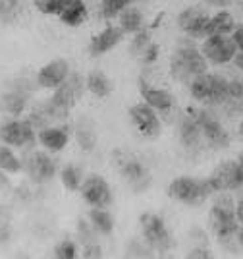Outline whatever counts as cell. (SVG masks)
I'll list each match as a JSON object with an SVG mask.
<instances>
[{
  "label": "cell",
  "instance_id": "obj_1",
  "mask_svg": "<svg viewBox=\"0 0 243 259\" xmlns=\"http://www.w3.org/2000/svg\"><path fill=\"white\" fill-rule=\"evenodd\" d=\"M207 72H209V62L205 60L201 51L195 49V45H180L170 56V76L178 83L189 85L193 79H197Z\"/></svg>",
  "mask_w": 243,
  "mask_h": 259
},
{
  "label": "cell",
  "instance_id": "obj_2",
  "mask_svg": "<svg viewBox=\"0 0 243 259\" xmlns=\"http://www.w3.org/2000/svg\"><path fill=\"white\" fill-rule=\"evenodd\" d=\"M216 194L209 178H195V176H178L168 186V197L180 201L187 207L203 205L209 197Z\"/></svg>",
  "mask_w": 243,
  "mask_h": 259
},
{
  "label": "cell",
  "instance_id": "obj_3",
  "mask_svg": "<svg viewBox=\"0 0 243 259\" xmlns=\"http://www.w3.org/2000/svg\"><path fill=\"white\" fill-rule=\"evenodd\" d=\"M191 97L207 108H216L228 97V77L216 72H207L193 79L189 85Z\"/></svg>",
  "mask_w": 243,
  "mask_h": 259
},
{
  "label": "cell",
  "instance_id": "obj_4",
  "mask_svg": "<svg viewBox=\"0 0 243 259\" xmlns=\"http://www.w3.org/2000/svg\"><path fill=\"white\" fill-rule=\"evenodd\" d=\"M189 110L201 126L203 141L207 147L220 151V149H226L230 145V134L226 132V128L222 126V122L218 120L216 114H212L209 108L201 107H189Z\"/></svg>",
  "mask_w": 243,
  "mask_h": 259
},
{
  "label": "cell",
  "instance_id": "obj_5",
  "mask_svg": "<svg viewBox=\"0 0 243 259\" xmlns=\"http://www.w3.org/2000/svg\"><path fill=\"white\" fill-rule=\"evenodd\" d=\"M237 225L235 219V203L230 192H218L212 195L211 215H209V227L214 232V236L228 232L230 228Z\"/></svg>",
  "mask_w": 243,
  "mask_h": 259
},
{
  "label": "cell",
  "instance_id": "obj_6",
  "mask_svg": "<svg viewBox=\"0 0 243 259\" xmlns=\"http://www.w3.org/2000/svg\"><path fill=\"white\" fill-rule=\"evenodd\" d=\"M139 228H141V234L145 238L151 248L155 249H162L166 251L174 246V238H172V232L168 230L164 219L157 213H143L139 217Z\"/></svg>",
  "mask_w": 243,
  "mask_h": 259
},
{
  "label": "cell",
  "instance_id": "obj_7",
  "mask_svg": "<svg viewBox=\"0 0 243 259\" xmlns=\"http://www.w3.org/2000/svg\"><path fill=\"white\" fill-rule=\"evenodd\" d=\"M203 41L205 43L201 47V53L211 66L228 64L237 53V45L232 39V35H209Z\"/></svg>",
  "mask_w": 243,
  "mask_h": 259
},
{
  "label": "cell",
  "instance_id": "obj_8",
  "mask_svg": "<svg viewBox=\"0 0 243 259\" xmlns=\"http://www.w3.org/2000/svg\"><path fill=\"white\" fill-rule=\"evenodd\" d=\"M127 114H129L131 124L135 126V130H137L143 138L157 140L160 134H162V120H160L159 112L155 108L149 107L145 101H141L137 105L129 107Z\"/></svg>",
  "mask_w": 243,
  "mask_h": 259
},
{
  "label": "cell",
  "instance_id": "obj_9",
  "mask_svg": "<svg viewBox=\"0 0 243 259\" xmlns=\"http://www.w3.org/2000/svg\"><path fill=\"white\" fill-rule=\"evenodd\" d=\"M214 192H235L243 186V168L235 159L218 162L209 176Z\"/></svg>",
  "mask_w": 243,
  "mask_h": 259
},
{
  "label": "cell",
  "instance_id": "obj_10",
  "mask_svg": "<svg viewBox=\"0 0 243 259\" xmlns=\"http://www.w3.org/2000/svg\"><path fill=\"white\" fill-rule=\"evenodd\" d=\"M79 194L89 207L108 209L112 205V190L110 184L106 182L101 174H87L79 186Z\"/></svg>",
  "mask_w": 243,
  "mask_h": 259
},
{
  "label": "cell",
  "instance_id": "obj_11",
  "mask_svg": "<svg viewBox=\"0 0 243 259\" xmlns=\"http://www.w3.org/2000/svg\"><path fill=\"white\" fill-rule=\"evenodd\" d=\"M209 20H211V16L207 14L203 6H187L178 14L176 23L191 41H195V39H207Z\"/></svg>",
  "mask_w": 243,
  "mask_h": 259
},
{
  "label": "cell",
  "instance_id": "obj_12",
  "mask_svg": "<svg viewBox=\"0 0 243 259\" xmlns=\"http://www.w3.org/2000/svg\"><path fill=\"white\" fill-rule=\"evenodd\" d=\"M37 140L29 120H8L0 126V143L8 147H27Z\"/></svg>",
  "mask_w": 243,
  "mask_h": 259
},
{
  "label": "cell",
  "instance_id": "obj_13",
  "mask_svg": "<svg viewBox=\"0 0 243 259\" xmlns=\"http://www.w3.org/2000/svg\"><path fill=\"white\" fill-rule=\"evenodd\" d=\"M139 95L151 108H155L159 114H170L176 108V97L170 93L168 89L151 85L145 77H139Z\"/></svg>",
  "mask_w": 243,
  "mask_h": 259
},
{
  "label": "cell",
  "instance_id": "obj_14",
  "mask_svg": "<svg viewBox=\"0 0 243 259\" xmlns=\"http://www.w3.org/2000/svg\"><path fill=\"white\" fill-rule=\"evenodd\" d=\"M118 166H120V174L126 178L127 186L135 194L145 192L151 186V180H153L151 170L141 161H137L135 157H122V161L118 162Z\"/></svg>",
  "mask_w": 243,
  "mask_h": 259
},
{
  "label": "cell",
  "instance_id": "obj_15",
  "mask_svg": "<svg viewBox=\"0 0 243 259\" xmlns=\"http://www.w3.org/2000/svg\"><path fill=\"white\" fill-rule=\"evenodd\" d=\"M70 74H72V70H70L68 60H64V58H53L51 62H46L37 72V83L42 89H56V87H60L68 79Z\"/></svg>",
  "mask_w": 243,
  "mask_h": 259
},
{
  "label": "cell",
  "instance_id": "obj_16",
  "mask_svg": "<svg viewBox=\"0 0 243 259\" xmlns=\"http://www.w3.org/2000/svg\"><path fill=\"white\" fill-rule=\"evenodd\" d=\"M126 37V33L120 29V25L108 23L103 31H99L96 35L91 37L89 43V54L91 56H103V54L110 53L114 47L122 43V39Z\"/></svg>",
  "mask_w": 243,
  "mask_h": 259
},
{
  "label": "cell",
  "instance_id": "obj_17",
  "mask_svg": "<svg viewBox=\"0 0 243 259\" xmlns=\"http://www.w3.org/2000/svg\"><path fill=\"white\" fill-rule=\"evenodd\" d=\"M178 134H180V141L181 145L185 147V149H201L203 145H205V141H203V134H201V126H199V122L197 118L193 116V112H191L189 108L181 114L180 122H178Z\"/></svg>",
  "mask_w": 243,
  "mask_h": 259
},
{
  "label": "cell",
  "instance_id": "obj_18",
  "mask_svg": "<svg viewBox=\"0 0 243 259\" xmlns=\"http://www.w3.org/2000/svg\"><path fill=\"white\" fill-rule=\"evenodd\" d=\"M56 18L68 27H79L89 20V8L85 0H64Z\"/></svg>",
  "mask_w": 243,
  "mask_h": 259
},
{
  "label": "cell",
  "instance_id": "obj_19",
  "mask_svg": "<svg viewBox=\"0 0 243 259\" xmlns=\"http://www.w3.org/2000/svg\"><path fill=\"white\" fill-rule=\"evenodd\" d=\"M37 141L41 143L46 151L58 153L70 141V130L64 126H46L37 132Z\"/></svg>",
  "mask_w": 243,
  "mask_h": 259
},
{
  "label": "cell",
  "instance_id": "obj_20",
  "mask_svg": "<svg viewBox=\"0 0 243 259\" xmlns=\"http://www.w3.org/2000/svg\"><path fill=\"white\" fill-rule=\"evenodd\" d=\"M25 166H27V172H29V176L35 182H46L56 172L54 161L48 157V153L44 151L33 153L31 157H29V161L25 162Z\"/></svg>",
  "mask_w": 243,
  "mask_h": 259
},
{
  "label": "cell",
  "instance_id": "obj_21",
  "mask_svg": "<svg viewBox=\"0 0 243 259\" xmlns=\"http://www.w3.org/2000/svg\"><path fill=\"white\" fill-rule=\"evenodd\" d=\"M85 89L95 97L105 99L114 91V85H112V79L103 70H91L85 77Z\"/></svg>",
  "mask_w": 243,
  "mask_h": 259
},
{
  "label": "cell",
  "instance_id": "obj_22",
  "mask_svg": "<svg viewBox=\"0 0 243 259\" xmlns=\"http://www.w3.org/2000/svg\"><path fill=\"white\" fill-rule=\"evenodd\" d=\"M118 25L120 29L126 33V35H133L139 29L145 27V18H143V12L139 10L137 6H127L124 10L118 14Z\"/></svg>",
  "mask_w": 243,
  "mask_h": 259
},
{
  "label": "cell",
  "instance_id": "obj_23",
  "mask_svg": "<svg viewBox=\"0 0 243 259\" xmlns=\"http://www.w3.org/2000/svg\"><path fill=\"white\" fill-rule=\"evenodd\" d=\"M216 240H218L220 248L226 249L228 253H232V255H241L243 253V225L237 223V225L233 228H230L228 232L218 234Z\"/></svg>",
  "mask_w": 243,
  "mask_h": 259
},
{
  "label": "cell",
  "instance_id": "obj_24",
  "mask_svg": "<svg viewBox=\"0 0 243 259\" xmlns=\"http://www.w3.org/2000/svg\"><path fill=\"white\" fill-rule=\"evenodd\" d=\"M89 225L95 230L96 234L108 236L114 230V217L108 209H99V207H91L89 211Z\"/></svg>",
  "mask_w": 243,
  "mask_h": 259
},
{
  "label": "cell",
  "instance_id": "obj_25",
  "mask_svg": "<svg viewBox=\"0 0 243 259\" xmlns=\"http://www.w3.org/2000/svg\"><path fill=\"white\" fill-rule=\"evenodd\" d=\"M235 20H233V16L230 12H218V14H214L211 16V20H209V29L207 33L209 35H232V31L235 29ZM207 35V37H209Z\"/></svg>",
  "mask_w": 243,
  "mask_h": 259
},
{
  "label": "cell",
  "instance_id": "obj_26",
  "mask_svg": "<svg viewBox=\"0 0 243 259\" xmlns=\"http://www.w3.org/2000/svg\"><path fill=\"white\" fill-rule=\"evenodd\" d=\"M83 178H85L83 170L77 164H66L62 168V172H60V180H62L64 188L68 192H77L81 182H83Z\"/></svg>",
  "mask_w": 243,
  "mask_h": 259
},
{
  "label": "cell",
  "instance_id": "obj_27",
  "mask_svg": "<svg viewBox=\"0 0 243 259\" xmlns=\"http://www.w3.org/2000/svg\"><path fill=\"white\" fill-rule=\"evenodd\" d=\"M0 170L8 174H16L21 170V161L8 145H0Z\"/></svg>",
  "mask_w": 243,
  "mask_h": 259
},
{
  "label": "cell",
  "instance_id": "obj_28",
  "mask_svg": "<svg viewBox=\"0 0 243 259\" xmlns=\"http://www.w3.org/2000/svg\"><path fill=\"white\" fill-rule=\"evenodd\" d=\"M75 138H77L79 145L83 147L85 151H91L96 143V132H95V128H93V124H91V122L79 124L77 130H75Z\"/></svg>",
  "mask_w": 243,
  "mask_h": 259
},
{
  "label": "cell",
  "instance_id": "obj_29",
  "mask_svg": "<svg viewBox=\"0 0 243 259\" xmlns=\"http://www.w3.org/2000/svg\"><path fill=\"white\" fill-rule=\"evenodd\" d=\"M135 0H101V18L105 20H112V18H118V14L131 6Z\"/></svg>",
  "mask_w": 243,
  "mask_h": 259
},
{
  "label": "cell",
  "instance_id": "obj_30",
  "mask_svg": "<svg viewBox=\"0 0 243 259\" xmlns=\"http://www.w3.org/2000/svg\"><path fill=\"white\" fill-rule=\"evenodd\" d=\"M151 31L153 29H149V27H143V29H139L137 33H133L131 37V45H129V53L131 54H141L143 53V49L151 43Z\"/></svg>",
  "mask_w": 243,
  "mask_h": 259
},
{
  "label": "cell",
  "instance_id": "obj_31",
  "mask_svg": "<svg viewBox=\"0 0 243 259\" xmlns=\"http://www.w3.org/2000/svg\"><path fill=\"white\" fill-rule=\"evenodd\" d=\"M54 259H77V246L74 240H62L56 244L53 253Z\"/></svg>",
  "mask_w": 243,
  "mask_h": 259
},
{
  "label": "cell",
  "instance_id": "obj_32",
  "mask_svg": "<svg viewBox=\"0 0 243 259\" xmlns=\"http://www.w3.org/2000/svg\"><path fill=\"white\" fill-rule=\"evenodd\" d=\"M62 2L64 0H33V6L37 12H41L42 16H58Z\"/></svg>",
  "mask_w": 243,
  "mask_h": 259
},
{
  "label": "cell",
  "instance_id": "obj_33",
  "mask_svg": "<svg viewBox=\"0 0 243 259\" xmlns=\"http://www.w3.org/2000/svg\"><path fill=\"white\" fill-rule=\"evenodd\" d=\"M23 107H25V99L21 97L20 93H12V95L4 97V108L12 114H20Z\"/></svg>",
  "mask_w": 243,
  "mask_h": 259
},
{
  "label": "cell",
  "instance_id": "obj_34",
  "mask_svg": "<svg viewBox=\"0 0 243 259\" xmlns=\"http://www.w3.org/2000/svg\"><path fill=\"white\" fill-rule=\"evenodd\" d=\"M159 53H160V47L157 43H151L143 49V53H141V62L145 66H149V64H155L157 62V58H159Z\"/></svg>",
  "mask_w": 243,
  "mask_h": 259
},
{
  "label": "cell",
  "instance_id": "obj_35",
  "mask_svg": "<svg viewBox=\"0 0 243 259\" xmlns=\"http://www.w3.org/2000/svg\"><path fill=\"white\" fill-rule=\"evenodd\" d=\"M83 259H103V249L99 244H87Z\"/></svg>",
  "mask_w": 243,
  "mask_h": 259
},
{
  "label": "cell",
  "instance_id": "obj_36",
  "mask_svg": "<svg viewBox=\"0 0 243 259\" xmlns=\"http://www.w3.org/2000/svg\"><path fill=\"white\" fill-rule=\"evenodd\" d=\"M185 259H214V255L211 253V249L195 248V249H191L189 253L185 255Z\"/></svg>",
  "mask_w": 243,
  "mask_h": 259
},
{
  "label": "cell",
  "instance_id": "obj_37",
  "mask_svg": "<svg viewBox=\"0 0 243 259\" xmlns=\"http://www.w3.org/2000/svg\"><path fill=\"white\" fill-rule=\"evenodd\" d=\"M232 39L237 45V51H243V23L235 25V29L232 31Z\"/></svg>",
  "mask_w": 243,
  "mask_h": 259
},
{
  "label": "cell",
  "instance_id": "obj_38",
  "mask_svg": "<svg viewBox=\"0 0 243 259\" xmlns=\"http://www.w3.org/2000/svg\"><path fill=\"white\" fill-rule=\"evenodd\" d=\"M211 6H216V8H228V6H232L235 0H207Z\"/></svg>",
  "mask_w": 243,
  "mask_h": 259
},
{
  "label": "cell",
  "instance_id": "obj_39",
  "mask_svg": "<svg viewBox=\"0 0 243 259\" xmlns=\"http://www.w3.org/2000/svg\"><path fill=\"white\" fill-rule=\"evenodd\" d=\"M232 62L235 64V68H237L239 72H243V51H237V53H235Z\"/></svg>",
  "mask_w": 243,
  "mask_h": 259
},
{
  "label": "cell",
  "instance_id": "obj_40",
  "mask_svg": "<svg viewBox=\"0 0 243 259\" xmlns=\"http://www.w3.org/2000/svg\"><path fill=\"white\" fill-rule=\"evenodd\" d=\"M235 219H237L239 225H243V199H239L235 203Z\"/></svg>",
  "mask_w": 243,
  "mask_h": 259
},
{
  "label": "cell",
  "instance_id": "obj_41",
  "mask_svg": "<svg viewBox=\"0 0 243 259\" xmlns=\"http://www.w3.org/2000/svg\"><path fill=\"white\" fill-rule=\"evenodd\" d=\"M237 134H239V140L243 141V120H241V124H239V128H237Z\"/></svg>",
  "mask_w": 243,
  "mask_h": 259
},
{
  "label": "cell",
  "instance_id": "obj_42",
  "mask_svg": "<svg viewBox=\"0 0 243 259\" xmlns=\"http://www.w3.org/2000/svg\"><path fill=\"white\" fill-rule=\"evenodd\" d=\"M235 161L239 162V164H241V168H243V153H241V155H239V157H237V159H235Z\"/></svg>",
  "mask_w": 243,
  "mask_h": 259
},
{
  "label": "cell",
  "instance_id": "obj_43",
  "mask_svg": "<svg viewBox=\"0 0 243 259\" xmlns=\"http://www.w3.org/2000/svg\"><path fill=\"white\" fill-rule=\"evenodd\" d=\"M237 4H239V8H241V10H243V0H239V2H237Z\"/></svg>",
  "mask_w": 243,
  "mask_h": 259
}]
</instances>
